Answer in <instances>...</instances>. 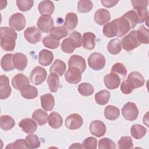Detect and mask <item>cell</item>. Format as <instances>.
I'll use <instances>...</instances> for the list:
<instances>
[{
	"instance_id": "obj_1",
	"label": "cell",
	"mask_w": 149,
	"mask_h": 149,
	"mask_svg": "<svg viewBox=\"0 0 149 149\" xmlns=\"http://www.w3.org/2000/svg\"><path fill=\"white\" fill-rule=\"evenodd\" d=\"M1 47L5 51H12L16 45L17 33L11 28L1 27L0 28Z\"/></svg>"
},
{
	"instance_id": "obj_2",
	"label": "cell",
	"mask_w": 149,
	"mask_h": 149,
	"mask_svg": "<svg viewBox=\"0 0 149 149\" xmlns=\"http://www.w3.org/2000/svg\"><path fill=\"white\" fill-rule=\"evenodd\" d=\"M141 45L137 39L136 30L131 31L128 34L125 36L121 41V45L126 51H130Z\"/></svg>"
},
{
	"instance_id": "obj_3",
	"label": "cell",
	"mask_w": 149,
	"mask_h": 149,
	"mask_svg": "<svg viewBox=\"0 0 149 149\" xmlns=\"http://www.w3.org/2000/svg\"><path fill=\"white\" fill-rule=\"evenodd\" d=\"M105 58L99 52H94L88 58V66L94 70H100L105 65Z\"/></svg>"
},
{
	"instance_id": "obj_4",
	"label": "cell",
	"mask_w": 149,
	"mask_h": 149,
	"mask_svg": "<svg viewBox=\"0 0 149 149\" xmlns=\"http://www.w3.org/2000/svg\"><path fill=\"white\" fill-rule=\"evenodd\" d=\"M139 109L136 105L132 102H128L125 104L122 109V114L125 119L127 120L133 121L137 118Z\"/></svg>"
},
{
	"instance_id": "obj_5",
	"label": "cell",
	"mask_w": 149,
	"mask_h": 149,
	"mask_svg": "<svg viewBox=\"0 0 149 149\" xmlns=\"http://www.w3.org/2000/svg\"><path fill=\"white\" fill-rule=\"evenodd\" d=\"M26 19L21 13L13 14L9 18V25L11 29L16 31H21L26 26Z\"/></svg>"
},
{
	"instance_id": "obj_6",
	"label": "cell",
	"mask_w": 149,
	"mask_h": 149,
	"mask_svg": "<svg viewBox=\"0 0 149 149\" xmlns=\"http://www.w3.org/2000/svg\"><path fill=\"white\" fill-rule=\"evenodd\" d=\"M47 71L41 66L35 67L30 74V79L31 82L35 85L42 84L47 77Z\"/></svg>"
},
{
	"instance_id": "obj_7",
	"label": "cell",
	"mask_w": 149,
	"mask_h": 149,
	"mask_svg": "<svg viewBox=\"0 0 149 149\" xmlns=\"http://www.w3.org/2000/svg\"><path fill=\"white\" fill-rule=\"evenodd\" d=\"M81 72L76 67H69L65 73V78L67 82L70 84H76L81 80Z\"/></svg>"
},
{
	"instance_id": "obj_8",
	"label": "cell",
	"mask_w": 149,
	"mask_h": 149,
	"mask_svg": "<svg viewBox=\"0 0 149 149\" xmlns=\"http://www.w3.org/2000/svg\"><path fill=\"white\" fill-rule=\"evenodd\" d=\"M83 123L82 117L77 113L69 115L65 119V126L70 130H76L80 128Z\"/></svg>"
},
{
	"instance_id": "obj_9",
	"label": "cell",
	"mask_w": 149,
	"mask_h": 149,
	"mask_svg": "<svg viewBox=\"0 0 149 149\" xmlns=\"http://www.w3.org/2000/svg\"><path fill=\"white\" fill-rule=\"evenodd\" d=\"M24 36L26 40L31 44H36L41 38L40 31L35 26L27 27L24 31Z\"/></svg>"
},
{
	"instance_id": "obj_10",
	"label": "cell",
	"mask_w": 149,
	"mask_h": 149,
	"mask_svg": "<svg viewBox=\"0 0 149 149\" xmlns=\"http://www.w3.org/2000/svg\"><path fill=\"white\" fill-rule=\"evenodd\" d=\"M37 27L42 33H47L54 26L52 18L48 15H41L38 19Z\"/></svg>"
},
{
	"instance_id": "obj_11",
	"label": "cell",
	"mask_w": 149,
	"mask_h": 149,
	"mask_svg": "<svg viewBox=\"0 0 149 149\" xmlns=\"http://www.w3.org/2000/svg\"><path fill=\"white\" fill-rule=\"evenodd\" d=\"M11 91L8 77L5 75H1L0 76V98L1 100L8 98L10 95Z\"/></svg>"
},
{
	"instance_id": "obj_12",
	"label": "cell",
	"mask_w": 149,
	"mask_h": 149,
	"mask_svg": "<svg viewBox=\"0 0 149 149\" xmlns=\"http://www.w3.org/2000/svg\"><path fill=\"white\" fill-rule=\"evenodd\" d=\"M106 130L105 125L100 120H95L90 125V131L91 133L98 137L104 136L106 133Z\"/></svg>"
},
{
	"instance_id": "obj_13",
	"label": "cell",
	"mask_w": 149,
	"mask_h": 149,
	"mask_svg": "<svg viewBox=\"0 0 149 149\" xmlns=\"http://www.w3.org/2000/svg\"><path fill=\"white\" fill-rule=\"evenodd\" d=\"M115 20L118 29V32L116 36L117 37H120L123 36L126 33H127L130 29H132L131 25L129 21L123 16L117 18Z\"/></svg>"
},
{
	"instance_id": "obj_14",
	"label": "cell",
	"mask_w": 149,
	"mask_h": 149,
	"mask_svg": "<svg viewBox=\"0 0 149 149\" xmlns=\"http://www.w3.org/2000/svg\"><path fill=\"white\" fill-rule=\"evenodd\" d=\"M104 82L107 88L113 90L119 87L120 83V79L116 74L111 73L105 76Z\"/></svg>"
},
{
	"instance_id": "obj_15",
	"label": "cell",
	"mask_w": 149,
	"mask_h": 149,
	"mask_svg": "<svg viewBox=\"0 0 149 149\" xmlns=\"http://www.w3.org/2000/svg\"><path fill=\"white\" fill-rule=\"evenodd\" d=\"M13 63L16 69L18 70H23L27 64V58L25 54L17 52L13 56Z\"/></svg>"
},
{
	"instance_id": "obj_16",
	"label": "cell",
	"mask_w": 149,
	"mask_h": 149,
	"mask_svg": "<svg viewBox=\"0 0 149 149\" xmlns=\"http://www.w3.org/2000/svg\"><path fill=\"white\" fill-rule=\"evenodd\" d=\"M110 20L111 15L107 9H100L94 13V20L99 25L107 24Z\"/></svg>"
},
{
	"instance_id": "obj_17",
	"label": "cell",
	"mask_w": 149,
	"mask_h": 149,
	"mask_svg": "<svg viewBox=\"0 0 149 149\" xmlns=\"http://www.w3.org/2000/svg\"><path fill=\"white\" fill-rule=\"evenodd\" d=\"M69 67H76L79 68L81 73H83L86 69L85 59L81 56L73 55L70 56L68 61Z\"/></svg>"
},
{
	"instance_id": "obj_18",
	"label": "cell",
	"mask_w": 149,
	"mask_h": 149,
	"mask_svg": "<svg viewBox=\"0 0 149 149\" xmlns=\"http://www.w3.org/2000/svg\"><path fill=\"white\" fill-rule=\"evenodd\" d=\"M127 79L133 86L134 89L142 87L145 82L143 75L139 72H132L130 73Z\"/></svg>"
},
{
	"instance_id": "obj_19",
	"label": "cell",
	"mask_w": 149,
	"mask_h": 149,
	"mask_svg": "<svg viewBox=\"0 0 149 149\" xmlns=\"http://www.w3.org/2000/svg\"><path fill=\"white\" fill-rule=\"evenodd\" d=\"M22 129L27 134L33 133L37 129V125L35 121L30 118H24L21 120L19 124Z\"/></svg>"
},
{
	"instance_id": "obj_20",
	"label": "cell",
	"mask_w": 149,
	"mask_h": 149,
	"mask_svg": "<svg viewBox=\"0 0 149 149\" xmlns=\"http://www.w3.org/2000/svg\"><path fill=\"white\" fill-rule=\"evenodd\" d=\"M38 9L41 15L50 16L54 12L55 6L51 1H42L38 4Z\"/></svg>"
},
{
	"instance_id": "obj_21",
	"label": "cell",
	"mask_w": 149,
	"mask_h": 149,
	"mask_svg": "<svg viewBox=\"0 0 149 149\" xmlns=\"http://www.w3.org/2000/svg\"><path fill=\"white\" fill-rule=\"evenodd\" d=\"M12 84L15 89L20 90L24 86L29 84V80L24 74L19 73L12 78Z\"/></svg>"
},
{
	"instance_id": "obj_22",
	"label": "cell",
	"mask_w": 149,
	"mask_h": 149,
	"mask_svg": "<svg viewBox=\"0 0 149 149\" xmlns=\"http://www.w3.org/2000/svg\"><path fill=\"white\" fill-rule=\"evenodd\" d=\"M118 32V29L115 20H113L112 22L105 24L102 29V33L104 35L108 38H111L116 36Z\"/></svg>"
},
{
	"instance_id": "obj_23",
	"label": "cell",
	"mask_w": 149,
	"mask_h": 149,
	"mask_svg": "<svg viewBox=\"0 0 149 149\" xmlns=\"http://www.w3.org/2000/svg\"><path fill=\"white\" fill-rule=\"evenodd\" d=\"M40 100L41 107L44 110L49 111L53 109L55 105V100L54 96L51 93L41 95Z\"/></svg>"
},
{
	"instance_id": "obj_24",
	"label": "cell",
	"mask_w": 149,
	"mask_h": 149,
	"mask_svg": "<svg viewBox=\"0 0 149 149\" xmlns=\"http://www.w3.org/2000/svg\"><path fill=\"white\" fill-rule=\"evenodd\" d=\"M95 35L93 33H84L82 37V43L83 48L88 50L94 49L95 45Z\"/></svg>"
},
{
	"instance_id": "obj_25",
	"label": "cell",
	"mask_w": 149,
	"mask_h": 149,
	"mask_svg": "<svg viewBox=\"0 0 149 149\" xmlns=\"http://www.w3.org/2000/svg\"><path fill=\"white\" fill-rule=\"evenodd\" d=\"M68 34V31L64 26H53L49 30V36L56 40L59 41Z\"/></svg>"
},
{
	"instance_id": "obj_26",
	"label": "cell",
	"mask_w": 149,
	"mask_h": 149,
	"mask_svg": "<svg viewBox=\"0 0 149 149\" xmlns=\"http://www.w3.org/2000/svg\"><path fill=\"white\" fill-rule=\"evenodd\" d=\"M54 59L53 53L47 49H43L39 52L38 62L42 66L49 65Z\"/></svg>"
},
{
	"instance_id": "obj_27",
	"label": "cell",
	"mask_w": 149,
	"mask_h": 149,
	"mask_svg": "<svg viewBox=\"0 0 149 149\" xmlns=\"http://www.w3.org/2000/svg\"><path fill=\"white\" fill-rule=\"evenodd\" d=\"M20 91L22 96L26 99H34L38 95L37 89L35 87L30 84L26 85Z\"/></svg>"
},
{
	"instance_id": "obj_28",
	"label": "cell",
	"mask_w": 149,
	"mask_h": 149,
	"mask_svg": "<svg viewBox=\"0 0 149 149\" xmlns=\"http://www.w3.org/2000/svg\"><path fill=\"white\" fill-rule=\"evenodd\" d=\"M32 118L39 126H42L48 122V115L45 111L41 109H37L33 112Z\"/></svg>"
},
{
	"instance_id": "obj_29",
	"label": "cell",
	"mask_w": 149,
	"mask_h": 149,
	"mask_svg": "<svg viewBox=\"0 0 149 149\" xmlns=\"http://www.w3.org/2000/svg\"><path fill=\"white\" fill-rule=\"evenodd\" d=\"M48 122L49 125L52 128L58 129L62 125L63 119L59 113L56 112H52L48 116Z\"/></svg>"
},
{
	"instance_id": "obj_30",
	"label": "cell",
	"mask_w": 149,
	"mask_h": 149,
	"mask_svg": "<svg viewBox=\"0 0 149 149\" xmlns=\"http://www.w3.org/2000/svg\"><path fill=\"white\" fill-rule=\"evenodd\" d=\"M13 56L12 54H6L2 56L1 61V65L3 70L9 72L15 68L13 63Z\"/></svg>"
},
{
	"instance_id": "obj_31",
	"label": "cell",
	"mask_w": 149,
	"mask_h": 149,
	"mask_svg": "<svg viewBox=\"0 0 149 149\" xmlns=\"http://www.w3.org/2000/svg\"><path fill=\"white\" fill-rule=\"evenodd\" d=\"M66 70L65 63L61 59H56L49 69L50 73H54L59 76H62Z\"/></svg>"
},
{
	"instance_id": "obj_32",
	"label": "cell",
	"mask_w": 149,
	"mask_h": 149,
	"mask_svg": "<svg viewBox=\"0 0 149 149\" xmlns=\"http://www.w3.org/2000/svg\"><path fill=\"white\" fill-rule=\"evenodd\" d=\"M120 115L119 109L113 105H107L104 109V116L110 120H114L118 118Z\"/></svg>"
},
{
	"instance_id": "obj_33",
	"label": "cell",
	"mask_w": 149,
	"mask_h": 149,
	"mask_svg": "<svg viewBox=\"0 0 149 149\" xmlns=\"http://www.w3.org/2000/svg\"><path fill=\"white\" fill-rule=\"evenodd\" d=\"M78 23V17L76 13L73 12L68 13L66 16L64 26L69 30L74 29Z\"/></svg>"
},
{
	"instance_id": "obj_34",
	"label": "cell",
	"mask_w": 149,
	"mask_h": 149,
	"mask_svg": "<svg viewBox=\"0 0 149 149\" xmlns=\"http://www.w3.org/2000/svg\"><path fill=\"white\" fill-rule=\"evenodd\" d=\"M138 40L141 44H147L149 43V30L144 25H141L136 31Z\"/></svg>"
},
{
	"instance_id": "obj_35",
	"label": "cell",
	"mask_w": 149,
	"mask_h": 149,
	"mask_svg": "<svg viewBox=\"0 0 149 149\" xmlns=\"http://www.w3.org/2000/svg\"><path fill=\"white\" fill-rule=\"evenodd\" d=\"M15 125L14 119L9 115H2L0 118V127L7 131L12 129Z\"/></svg>"
},
{
	"instance_id": "obj_36",
	"label": "cell",
	"mask_w": 149,
	"mask_h": 149,
	"mask_svg": "<svg viewBox=\"0 0 149 149\" xmlns=\"http://www.w3.org/2000/svg\"><path fill=\"white\" fill-rule=\"evenodd\" d=\"M147 129L139 124H134L131 127L130 132L132 137L136 139L143 138L147 133Z\"/></svg>"
},
{
	"instance_id": "obj_37",
	"label": "cell",
	"mask_w": 149,
	"mask_h": 149,
	"mask_svg": "<svg viewBox=\"0 0 149 149\" xmlns=\"http://www.w3.org/2000/svg\"><path fill=\"white\" fill-rule=\"evenodd\" d=\"M47 83L51 92L55 93L57 91L59 87V79L58 74L54 73H50L47 79Z\"/></svg>"
},
{
	"instance_id": "obj_38",
	"label": "cell",
	"mask_w": 149,
	"mask_h": 149,
	"mask_svg": "<svg viewBox=\"0 0 149 149\" xmlns=\"http://www.w3.org/2000/svg\"><path fill=\"white\" fill-rule=\"evenodd\" d=\"M110 99V93L107 90H102L95 94L96 102L101 105L107 104Z\"/></svg>"
},
{
	"instance_id": "obj_39",
	"label": "cell",
	"mask_w": 149,
	"mask_h": 149,
	"mask_svg": "<svg viewBox=\"0 0 149 149\" xmlns=\"http://www.w3.org/2000/svg\"><path fill=\"white\" fill-rule=\"evenodd\" d=\"M111 72V73H114L119 76L120 79H124L126 77L127 73V69L125 65L120 62L115 63L112 66Z\"/></svg>"
},
{
	"instance_id": "obj_40",
	"label": "cell",
	"mask_w": 149,
	"mask_h": 149,
	"mask_svg": "<svg viewBox=\"0 0 149 149\" xmlns=\"http://www.w3.org/2000/svg\"><path fill=\"white\" fill-rule=\"evenodd\" d=\"M25 143L27 148H36L40 146L41 143L38 137L35 134H30L26 137Z\"/></svg>"
},
{
	"instance_id": "obj_41",
	"label": "cell",
	"mask_w": 149,
	"mask_h": 149,
	"mask_svg": "<svg viewBox=\"0 0 149 149\" xmlns=\"http://www.w3.org/2000/svg\"><path fill=\"white\" fill-rule=\"evenodd\" d=\"M108 52L112 55L118 54L122 49L121 41L118 38H114L109 41L107 45Z\"/></svg>"
},
{
	"instance_id": "obj_42",
	"label": "cell",
	"mask_w": 149,
	"mask_h": 149,
	"mask_svg": "<svg viewBox=\"0 0 149 149\" xmlns=\"http://www.w3.org/2000/svg\"><path fill=\"white\" fill-rule=\"evenodd\" d=\"M77 91L81 95L87 97L93 94L94 89L90 83L84 82L78 86Z\"/></svg>"
},
{
	"instance_id": "obj_43",
	"label": "cell",
	"mask_w": 149,
	"mask_h": 149,
	"mask_svg": "<svg viewBox=\"0 0 149 149\" xmlns=\"http://www.w3.org/2000/svg\"><path fill=\"white\" fill-rule=\"evenodd\" d=\"M93 4L91 1L81 0L78 2L77 10L80 13H87L91 10Z\"/></svg>"
},
{
	"instance_id": "obj_44",
	"label": "cell",
	"mask_w": 149,
	"mask_h": 149,
	"mask_svg": "<svg viewBox=\"0 0 149 149\" xmlns=\"http://www.w3.org/2000/svg\"><path fill=\"white\" fill-rule=\"evenodd\" d=\"M119 149H130L133 148L132 139L130 136L121 137L118 142Z\"/></svg>"
},
{
	"instance_id": "obj_45",
	"label": "cell",
	"mask_w": 149,
	"mask_h": 149,
	"mask_svg": "<svg viewBox=\"0 0 149 149\" xmlns=\"http://www.w3.org/2000/svg\"><path fill=\"white\" fill-rule=\"evenodd\" d=\"M42 43L45 47L49 49H56L59 44V41L55 40L50 36H47L42 39Z\"/></svg>"
},
{
	"instance_id": "obj_46",
	"label": "cell",
	"mask_w": 149,
	"mask_h": 149,
	"mask_svg": "<svg viewBox=\"0 0 149 149\" xmlns=\"http://www.w3.org/2000/svg\"><path fill=\"white\" fill-rule=\"evenodd\" d=\"M116 144L109 138L104 137L100 139L98 141L99 149H115Z\"/></svg>"
},
{
	"instance_id": "obj_47",
	"label": "cell",
	"mask_w": 149,
	"mask_h": 149,
	"mask_svg": "<svg viewBox=\"0 0 149 149\" xmlns=\"http://www.w3.org/2000/svg\"><path fill=\"white\" fill-rule=\"evenodd\" d=\"M69 38L75 48H80L81 47L82 42V37L80 33L77 31H73L70 34Z\"/></svg>"
},
{
	"instance_id": "obj_48",
	"label": "cell",
	"mask_w": 149,
	"mask_h": 149,
	"mask_svg": "<svg viewBox=\"0 0 149 149\" xmlns=\"http://www.w3.org/2000/svg\"><path fill=\"white\" fill-rule=\"evenodd\" d=\"M136 13L139 23H142L148 18V11L147 8H140L133 9Z\"/></svg>"
},
{
	"instance_id": "obj_49",
	"label": "cell",
	"mask_w": 149,
	"mask_h": 149,
	"mask_svg": "<svg viewBox=\"0 0 149 149\" xmlns=\"http://www.w3.org/2000/svg\"><path fill=\"white\" fill-rule=\"evenodd\" d=\"M16 2L19 9L22 12L29 10L34 4L33 0H17Z\"/></svg>"
},
{
	"instance_id": "obj_50",
	"label": "cell",
	"mask_w": 149,
	"mask_h": 149,
	"mask_svg": "<svg viewBox=\"0 0 149 149\" xmlns=\"http://www.w3.org/2000/svg\"><path fill=\"white\" fill-rule=\"evenodd\" d=\"M122 16L129 21L131 25L132 29H133L136 26V24L139 23L137 15L133 10L128 11L127 12L125 13Z\"/></svg>"
},
{
	"instance_id": "obj_51",
	"label": "cell",
	"mask_w": 149,
	"mask_h": 149,
	"mask_svg": "<svg viewBox=\"0 0 149 149\" xmlns=\"http://www.w3.org/2000/svg\"><path fill=\"white\" fill-rule=\"evenodd\" d=\"M82 148L86 149H95L97 146V140L95 137H88L85 139L82 143Z\"/></svg>"
},
{
	"instance_id": "obj_52",
	"label": "cell",
	"mask_w": 149,
	"mask_h": 149,
	"mask_svg": "<svg viewBox=\"0 0 149 149\" xmlns=\"http://www.w3.org/2000/svg\"><path fill=\"white\" fill-rule=\"evenodd\" d=\"M61 49L62 51H63L65 53L67 54H71L72 53L75 48L73 47L72 42L70 41L69 38H65L63 40L62 44H61Z\"/></svg>"
},
{
	"instance_id": "obj_53",
	"label": "cell",
	"mask_w": 149,
	"mask_h": 149,
	"mask_svg": "<svg viewBox=\"0 0 149 149\" xmlns=\"http://www.w3.org/2000/svg\"><path fill=\"white\" fill-rule=\"evenodd\" d=\"M134 89L133 86L130 83V82L127 79L123 80L120 86V91L125 94H130L133 90Z\"/></svg>"
},
{
	"instance_id": "obj_54",
	"label": "cell",
	"mask_w": 149,
	"mask_h": 149,
	"mask_svg": "<svg viewBox=\"0 0 149 149\" xmlns=\"http://www.w3.org/2000/svg\"><path fill=\"white\" fill-rule=\"evenodd\" d=\"M6 148H27L25 143V140L18 139L15 142L9 144Z\"/></svg>"
},
{
	"instance_id": "obj_55",
	"label": "cell",
	"mask_w": 149,
	"mask_h": 149,
	"mask_svg": "<svg viewBox=\"0 0 149 149\" xmlns=\"http://www.w3.org/2000/svg\"><path fill=\"white\" fill-rule=\"evenodd\" d=\"M133 9L135 8H146L148 6V1H134L132 0L131 1Z\"/></svg>"
},
{
	"instance_id": "obj_56",
	"label": "cell",
	"mask_w": 149,
	"mask_h": 149,
	"mask_svg": "<svg viewBox=\"0 0 149 149\" xmlns=\"http://www.w3.org/2000/svg\"><path fill=\"white\" fill-rule=\"evenodd\" d=\"M118 1H112V0H101V2L102 5L106 8L113 7L118 3Z\"/></svg>"
}]
</instances>
